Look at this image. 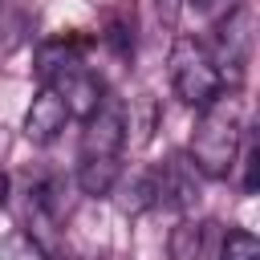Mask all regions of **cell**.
<instances>
[{
  "label": "cell",
  "instance_id": "18",
  "mask_svg": "<svg viewBox=\"0 0 260 260\" xmlns=\"http://www.w3.org/2000/svg\"><path fill=\"white\" fill-rule=\"evenodd\" d=\"M57 260H73V256H69V252H61V256H57Z\"/></svg>",
  "mask_w": 260,
  "mask_h": 260
},
{
  "label": "cell",
  "instance_id": "11",
  "mask_svg": "<svg viewBox=\"0 0 260 260\" xmlns=\"http://www.w3.org/2000/svg\"><path fill=\"white\" fill-rule=\"evenodd\" d=\"M211 228L215 223H183L175 232V244H171L175 256L179 260H207L211 256V248H207L211 244Z\"/></svg>",
  "mask_w": 260,
  "mask_h": 260
},
{
  "label": "cell",
  "instance_id": "8",
  "mask_svg": "<svg viewBox=\"0 0 260 260\" xmlns=\"http://www.w3.org/2000/svg\"><path fill=\"white\" fill-rule=\"evenodd\" d=\"M81 49H85L81 37H53V41H45L37 49V77H41V85H49L65 69L81 65Z\"/></svg>",
  "mask_w": 260,
  "mask_h": 260
},
{
  "label": "cell",
  "instance_id": "4",
  "mask_svg": "<svg viewBox=\"0 0 260 260\" xmlns=\"http://www.w3.org/2000/svg\"><path fill=\"white\" fill-rule=\"evenodd\" d=\"M215 65H219V77L228 81H240L244 77V65L252 57V12L248 4H232L215 28Z\"/></svg>",
  "mask_w": 260,
  "mask_h": 260
},
{
  "label": "cell",
  "instance_id": "6",
  "mask_svg": "<svg viewBox=\"0 0 260 260\" xmlns=\"http://www.w3.org/2000/svg\"><path fill=\"white\" fill-rule=\"evenodd\" d=\"M154 187H158V203L175 207V211H191L199 203V171L191 167V158H171L154 171Z\"/></svg>",
  "mask_w": 260,
  "mask_h": 260
},
{
  "label": "cell",
  "instance_id": "10",
  "mask_svg": "<svg viewBox=\"0 0 260 260\" xmlns=\"http://www.w3.org/2000/svg\"><path fill=\"white\" fill-rule=\"evenodd\" d=\"M114 191H118V207H122L126 215H138V211H146V207H158L154 171H142V175L126 179V183H114Z\"/></svg>",
  "mask_w": 260,
  "mask_h": 260
},
{
  "label": "cell",
  "instance_id": "16",
  "mask_svg": "<svg viewBox=\"0 0 260 260\" xmlns=\"http://www.w3.org/2000/svg\"><path fill=\"white\" fill-rule=\"evenodd\" d=\"M4 203H8V175L0 171V207H4Z\"/></svg>",
  "mask_w": 260,
  "mask_h": 260
},
{
  "label": "cell",
  "instance_id": "9",
  "mask_svg": "<svg viewBox=\"0 0 260 260\" xmlns=\"http://www.w3.org/2000/svg\"><path fill=\"white\" fill-rule=\"evenodd\" d=\"M122 175V162L118 158H81L77 162V187L85 195H110L114 183Z\"/></svg>",
  "mask_w": 260,
  "mask_h": 260
},
{
  "label": "cell",
  "instance_id": "17",
  "mask_svg": "<svg viewBox=\"0 0 260 260\" xmlns=\"http://www.w3.org/2000/svg\"><path fill=\"white\" fill-rule=\"evenodd\" d=\"M195 4H199V8H211L215 0H195ZM219 4H228V8H232V0H219Z\"/></svg>",
  "mask_w": 260,
  "mask_h": 260
},
{
  "label": "cell",
  "instance_id": "5",
  "mask_svg": "<svg viewBox=\"0 0 260 260\" xmlns=\"http://www.w3.org/2000/svg\"><path fill=\"white\" fill-rule=\"evenodd\" d=\"M73 114H69V106H65V98L53 89V85H41L37 89V98H32V106L24 110V138L28 142H53L61 130H65V122H69Z\"/></svg>",
  "mask_w": 260,
  "mask_h": 260
},
{
  "label": "cell",
  "instance_id": "15",
  "mask_svg": "<svg viewBox=\"0 0 260 260\" xmlns=\"http://www.w3.org/2000/svg\"><path fill=\"white\" fill-rule=\"evenodd\" d=\"M154 8H158V20L175 28V20H179V12H183V0H154Z\"/></svg>",
  "mask_w": 260,
  "mask_h": 260
},
{
  "label": "cell",
  "instance_id": "3",
  "mask_svg": "<svg viewBox=\"0 0 260 260\" xmlns=\"http://www.w3.org/2000/svg\"><path fill=\"white\" fill-rule=\"evenodd\" d=\"M126 102L114 98V93H102L98 110L85 118V130H81V158H118L122 146H126Z\"/></svg>",
  "mask_w": 260,
  "mask_h": 260
},
{
  "label": "cell",
  "instance_id": "12",
  "mask_svg": "<svg viewBox=\"0 0 260 260\" xmlns=\"http://www.w3.org/2000/svg\"><path fill=\"white\" fill-rule=\"evenodd\" d=\"M0 260H49V252H45V244H41L32 232L16 228V232L4 236V244H0Z\"/></svg>",
  "mask_w": 260,
  "mask_h": 260
},
{
  "label": "cell",
  "instance_id": "13",
  "mask_svg": "<svg viewBox=\"0 0 260 260\" xmlns=\"http://www.w3.org/2000/svg\"><path fill=\"white\" fill-rule=\"evenodd\" d=\"M215 260H260V240L244 228H232L223 240H219V252Z\"/></svg>",
  "mask_w": 260,
  "mask_h": 260
},
{
  "label": "cell",
  "instance_id": "7",
  "mask_svg": "<svg viewBox=\"0 0 260 260\" xmlns=\"http://www.w3.org/2000/svg\"><path fill=\"white\" fill-rule=\"evenodd\" d=\"M61 98H65V106H69V114H81V118H89L93 110H98V102H102V81L85 69V61L81 65H73V69H65L61 77H53L49 81Z\"/></svg>",
  "mask_w": 260,
  "mask_h": 260
},
{
  "label": "cell",
  "instance_id": "1",
  "mask_svg": "<svg viewBox=\"0 0 260 260\" xmlns=\"http://www.w3.org/2000/svg\"><path fill=\"white\" fill-rule=\"evenodd\" d=\"M244 142V102L219 89L195 118L191 130V167L207 179H228Z\"/></svg>",
  "mask_w": 260,
  "mask_h": 260
},
{
  "label": "cell",
  "instance_id": "14",
  "mask_svg": "<svg viewBox=\"0 0 260 260\" xmlns=\"http://www.w3.org/2000/svg\"><path fill=\"white\" fill-rule=\"evenodd\" d=\"M260 187V146H256V138H248V146H244V191L252 195Z\"/></svg>",
  "mask_w": 260,
  "mask_h": 260
},
{
  "label": "cell",
  "instance_id": "2",
  "mask_svg": "<svg viewBox=\"0 0 260 260\" xmlns=\"http://www.w3.org/2000/svg\"><path fill=\"white\" fill-rule=\"evenodd\" d=\"M167 73H171L175 98L187 102V106H195V110H203L223 89V77H219V65H215L211 49L203 41H195V37H175Z\"/></svg>",
  "mask_w": 260,
  "mask_h": 260
}]
</instances>
